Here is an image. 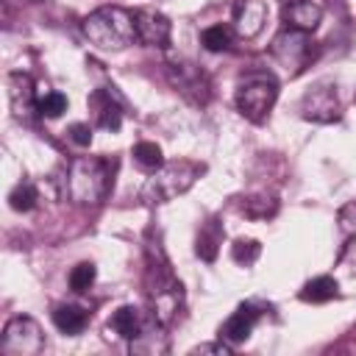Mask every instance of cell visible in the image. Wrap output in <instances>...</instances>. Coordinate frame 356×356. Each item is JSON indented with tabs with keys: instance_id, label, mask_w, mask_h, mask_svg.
Segmentation results:
<instances>
[{
	"instance_id": "21",
	"label": "cell",
	"mask_w": 356,
	"mask_h": 356,
	"mask_svg": "<svg viewBox=\"0 0 356 356\" xmlns=\"http://www.w3.org/2000/svg\"><path fill=\"white\" fill-rule=\"evenodd\" d=\"M234 36H236L234 25H222V22H217V25L203 28L200 42H203V47H206V50H211V53H222V50H231Z\"/></svg>"
},
{
	"instance_id": "18",
	"label": "cell",
	"mask_w": 356,
	"mask_h": 356,
	"mask_svg": "<svg viewBox=\"0 0 356 356\" xmlns=\"http://www.w3.org/2000/svg\"><path fill=\"white\" fill-rule=\"evenodd\" d=\"M220 242H222V225L217 220H209L200 225V234H197V242H195V250L200 259L206 261H214L217 259V250H220Z\"/></svg>"
},
{
	"instance_id": "3",
	"label": "cell",
	"mask_w": 356,
	"mask_h": 356,
	"mask_svg": "<svg viewBox=\"0 0 356 356\" xmlns=\"http://www.w3.org/2000/svg\"><path fill=\"white\" fill-rule=\"evenodd\" d=\"M145 286H147V303H150V317L159 323V325H170L178 312H181V303H184V286L181 281L172 275L167 259L161 256V250L156 248V261L153 256L147 253V278H145Z\"/></svg>"
},
{
	"instance_id": "19",
	"label": "cell",
	"mask_w": 356,
	"mask_h": 356,
	"mask_svg": "<svg viewBox=\"0 0 356 356\" xmlns=\"http://www.w3.org/2000/svg\"><path fill=\"white\" fill-rule=\"evenodd\" d=\"M337 295H339V284L331 275H317V278L306 281L300 289V300H306V303H325Z\"/></svg>"
},
{
	"instance_id": "1",
	"label": "cell",
	"mask_w": 356,
	"mask_h": 356,
	"mask_svg": "<svg viewBox=\"0 0 356 356\" xmlns=\"http://www.w3.org/2000/svg\"><path fill=\"white\" fill-rule=\"evenodd\" d=\"M81 33L100 50H125L131 47L136 36V19L134 11L122 6H100L92 14L83 17Z\"/></svg>"
},
{
	"instance_id": "13",
	"label": "cell",
	"mask_w": 356,
	"mask_h": 356,
	"mask_svg": "<svg viewBox=\"0 0 356 356\" xmlns=\"http://www.w3.org/2000/svg\"><path fill=\"white\" fill-rule=\"evenodd\" d=\"M8 100H11V111L17 120H31L33 111H39L36 86H33V78L28 72H11L8 75Z\"/></svg>"
},
{
	"instance_id": "10",
	"label": "cell",
	"mask_w": 356,
	"mask_h": 356,
	"mask_svg": "<svg viewBox=\"0 0 356 356\" xmlns=\"http://www.w3.org/2000/svg\"><path fill=\"white\" fill-rule=\"evenodd\" d=\"M134 19H136V36H139L142 44H147V47H170L172 22L161 11H156V8H136Z\"/></svg>"
},
{
	"instance_id": "16",
	"label": "cell",
	"mask_w": 356,
	"mask_h": 356,
	"mask_svg": "<svg viewBox=\"0 0 356 356\" xmlns=\"http://www.w3.org/2000/svg\"><path fill=\"white\" fill-rule=\"evenodd\" d=\"M145 325L147 323H145V317H142V312L136 306H120L108 320V331H114L117 337H122L128 342H134L145 331Z\"/></svg>"
},
{
	"instance_id": "11",
	"label": "cell",
	"mask_w": 356,
	"mask_h": 356,
	"mask_svg": "<svg viewBox=\"0 0 356 356\" xmlns=\"http://www.w3.org/2000/svg\"><path fill=\"white\" fill-rule=\"evenodd\" d=\"M231 17H234V31L239 39H256L267 25L270 8L264 0H236L231 8Z\"/></svg>"
},
{
	"instance_id": "26",
	"label": "cell",
	"mask_w": 356,
	"mask_h": 356,
	"mask_svg": "<svg viewBox=\"0 0 356 356\" xmlns=\"http://www.w3.org/2000/svg\"><path fill=\"white\" fill-rule=\"evenodd\" d=\"M67 111V97L61 92H44V97H39V114L47 120H56Z\"/></svg>"
},
{
	"instance_id": "28",
	"label": "cell",
	"mask_w": 356,
	"mask_h": 356,
	"mask_svg": "<svg viewBox=\"0 0 356 356\" xmlns=\"http://www.w3.org/2000/svg\"><path fill=\"white\" fill-rule=\"evenodd\" d=\"M67 134H70V139H72L78 147H89V145H92V125H86V122H72V125L67 128Z\"/></svg>"
},
{
	"instance_id": "8",
	"label": "cell",
	"mask_w": 356,
	"mask_h": 356,
	"mask_svg": "<svg viewBox=\"0 0 356 356\" xmlns=\"http://www.w3.org/2000/svg\"><path fill=\"white\" fill-rule=\"evenodd\" d=\"M167 81H170L189 103H195V106H206L209 97H211V81H209V75H206L197 64H192V61H186V58L167 61Z\"/></svg>"
},
{
	"instance_id": "14",
	"label": "cell",
	"mask_w": 356,
	"mask_h": 356,
	"mask_svg": "<svg viewBox=\"0 0 356 356\" xmlns=\"http://www.w3.org/2000/svg\"><path fill=\"white\" fill-rule=\"evenodd\" d=\"M323 19V8L314 0H286L281 6V22L284 28L312 33Z\"/></svg>"
},
{
	"instance_id": "27",
	"label": "cell",
	"mask_w": 356,
	"mask_h": 356,
	"mask_svg": "<svg viewBox=\"0 0 356 356\" xmlns=\"http://www.w3.org/2000/svg\"><path fill=\"white\" fill-rule=\"evenodd\" d=\"M337 225H339V234L345 239H353L356 236V200H348L339 214H337Z\"/></svg>"
},
{
	"instance_id": "6",
	"label": "cell",
	"mask_w": 356,
	"mask_h": 356,
	"mask_svg": "<svg viewBox=\"0 0 356 356\" xmlns=\"http://www.w3.org/2000/svg\"><path fill=\"white\" fill-rule=\"evenodd\" d=\"M270 56L286 70L289 78H295V75H300V72L312 64V58H314V47H312V42H309V33L284 28V31L273 39V44H270Z\"/></svg>"
},
{
	"instance_id": "22",
	"label": "cell",
	"mask_w": 356,
	"mask_h": 356,
	"mask_svg": "<svg viewBox=\"0 0 356 356\" xmlns=\"http://www.w3.org/2000/svg\"><path fill=\"white\" fill-rule=\"evenodd\" d=\"M134 161L139 170L145 172H156L161 164H164V156H161V147L156 142H139L134 147Z\"/></svg>"
},
{
	"instance_id": "29",
	"label": "cell",
	"mask_w": 356,
	"mask_h": 356,
	"mask_svg": "<svg viewBox=\"0 0 356 356\" xmlns=\"http://www.w3.org/2000/svg\"><path fill=\"white\" fill-rule=\"evenodd\" d=\"M192 353H217V356H228L231 353V345L228 342H206V345H197V348H192Z\"/></svg>"
},
{
	"instance_id": "4",
	"label": "cell",
	"mask_w": 356,
	"mask_h": 356,
	"mask_svg": "<svg viewBox=\"0 0 356 356\" xmlns=\"http://www.w3.org/2000/svg\"><path fill=\"white\" fill-rule=\"evenodd\" d=\"M203 172H206V164H200V161H189V159L167 161L156 172H150V178L145 181L139 195L145 203H170L178 195L189 192Z\"/></svg>"
},
{
	"instance_id": "23",
	"label": "cell",
	"mask_w": 356,
	"mask_h": 356,
	"mask_svg": "<svg viewBox=\"0 0 356 356\" xmlns=\"http://www.w3.org/2000/svg\"><path fill=\"white\" fill-rule=\"evenodd\" d=\"M36 200H39V192H36V186L31 181H19L8 192V203H11L14 211H31L36 206Z\"/></svg>"
},
{
	"instance_id": "12",
	"label": "cell",
	"mask_w": 356,
	"mask_h": 356,
	"mask_svg": "<svg viewBox=\"0 0 356 356\" xmlns=\"http://www.w3.org/2000/svg\"><path fill=\"white\" fill-rule=\"evenodd\" d=\"M89 108L95 117V125L103 131H117L122 125V100L114 92V86H100L89 95Z\"/></svg>"
},
{
	"instance_id": "24",
	"label": "cell",
	"mask_w": 356,
	"mask_h": 356,
	"mask_svg": "<svg viewBox=\"0 0 356 356\" xmlns=\"http://www.w3.org/2000/svg\"><path fill=\"white\" fill-rule=\"evenodd\" d=\"M95 275H97V270H95L92 261L75 264V267L70 270V289H72V292H86V289L95 284Z\"/></svg>"
},
{
	"instance_id": "9",
	"label": "cell",
	"mask_w": 356,
	"mask_h": 356,
	"mask_svg": "<svg viewBox=\"0 0 356 356\" xmlns=\"http://www.w3.org/2000/svg\"><path fill=\"white\" fill-rule=\"evenodd\" d=\"M300 117L312 120V122H320V125L337 122L342 117V106H339L337 89L331 83H317L314 89H309L303 95V100H300Z\"/></svg>"
},
{
	"instance_id": "2",
	"label": "cell",
	"mask_w": 356,
	"mask_h": 356,
	"mask_svg": "<svg viewBox=\"0 0 356 356\" xmlns=\"http://www.w3.org/2000/svg\"><path fill=\"white\" fill-rule=\"evenodd\" d=\"M114 167L100 156H78L67 167L64 189L75 206H97L106 200L111 189Z\"/></svg>"
},
{
	"instance_id": "17",
	"label": "cell",
	"mask_w": 356,
	"mask_h": 356,
	"mask_svg": "<svg viewBox=\"0 0 356 356\" xmlns=\"http://www.w3.org/2000/svg\"><path fill=\"white\" fill-rule=\"evenodd\" d=\"M53 323H56V328L61 334L75 337V334H81L89 325V312L75 306V303H61V306L53 309Z\"/></svg>"
},
{
	"instance_id": "7",
	"label": "cell",
	"mask_w": 356,
	"mask_h": 356,
	"mask_svg": "<svg viewBox=\"0 0 356 356\" xmlns=\"http://www.w3.org/2000/svg\"><path fill=\"white\" fill-rule=\"evenodd\" d=\"M42 348H44V334L33 317L19 314L6 323L3 339H0L3 356H36L42 353Z\"/></svg>"
},
{
	"instance_id": "15",
	"label": "cell",
	"mask_w": 356,
	"mask_h": 356,
	"mask_svg": "<svg viewBox=\"0 0 356 356\" xmlns=\"http://www.w3.org/2000/svg\"><path fill=\"white\" fill-rule=\"evenodd\" d=\"M259 317H261V312H259L256 303H242V306L220 325V339L228 342V345L245 342V339L253 334V325L259 323Z\"/></svg>"
},
{
	"instance_id": "25",
	"label": "cell",
	"mask_w": 356,
	"mask_h": 356,
	"mask_svg": "<svg viewBox=\"0 0 356 356\" xmlns=\"http://www.w3.org/2000/svg\"><path fill=\"white\" fill-rule=\"evenodd\" d=\"M231 256H234L236 264L250 267V264L261 256V245H259L256 239H236V242L231 245Z\"/></svg>"
},
{
	"instance_id": "5",
	"label": "cell",
	"mask_w": 356,
	"mask_h": 356,
	"mask_svg": "<svg viewBox=\"0 0 356 356\" xmlns=\"http://www.w3.org/2000/svg\"><path fill=\"white\" fill-rule=\"evenodd\" d=\"M236 108L250 122H264L278 100V83L270 72H248L236 83Z\"/></svg>"
},
{
	"instance_id": "20",
	"label": "cell",
	"mask_w": 356,
	"mask_h": 356,
	"mask_svg": "<svg viewBox=\"0 0 356 356\" xmlns=\"http://www.w3.org/2000/svg\"><path fill=\"white\" fill-rule=\"evenodd\" d=\"M239 211L250 220H267V217H275L278 211V200L267 192H259V195H248L239 200Z\"/></svg>"
}]
</instances>
